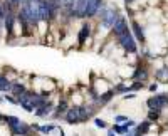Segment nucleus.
Instances as JSON below:
<instances>
[{
	"mask_svg": "<svg viewBox=\"0 0 168 136\" xmlns=\"http://www.w3.org/2000/svg\"><path fill=\"white\" fill-rule=\"evenodd\" d=\"M56 128H57V124H44V126H40L39 133H42V135H50L52 131H56Z\"/></svg>",
	"mask_w": 168,
	"mask_h": 136,
	"instance_id": "nucleus-19",
	"label": "nucleus"
},
{
	"mask_svg": "<svg viewBox=\"0 0 168 136\" xmlns=\"http://www.w3.org/2000/svg\"><path fill=\"white\" fill-rule=\"evenodd\" d=\"M101 7H104L103 0H88V5H86V17H94L98 14V10Z\"/></svg>",
	"mask_w": 168,
	"mask_h": 136,
	"instance_id": "nucleus-6",
	"label": "nucleus"
},
{
	"mask_svg": "<svg viewBox=\"0 0 168 136\" xmlns=\"http://www.w3.org/2000/svg\"><path fill=\"white\" fill-rule=\"evenodd\" d=\"M123 136H135V135H123Z\"/></svg>",
	"mask_w": 168,
	"mask_h": 136,
	"instance_id": "nucleus-34",
	"label": "nucleus"
},
{
	"mask_svg": "<svg viewBox=\"0 0 168 136\" xmlns=\"http://www.w3.org/2000/svg\"><path fill=\"white\" fill-rule=\"evenodd\" d=\"M118 42L121 44V47L124 49L126 52H129V54H135V52L138 50V46H136V39L133 37L131 30H126L124 34H121V35L118 37Z\"/></svg>",
	"mask_w": 168,
	"mask_h": 136,
	"instance_id": "nucleus-1",
	"label": "nucleus"
},
{
	"mask_svg": "<svg viewBox=\"0 0 168 136\" xmlns=\"http://www.w3.org/2000/svg\"><path fill=\"white\" fill-rule=\"evenodd\" d=\"M168 104V94L161 92V94H155L153 97L146 99V106L150 111H161L163 107Z\"/></svg>",
	"mask_w": 168,
	"mask_h": 136,
	"instance_id": "nucleus-2",
	"label": "nucleus"
},
{
	"mask_svg": "<svg viewBox=\"0 0 168 136\" xmlns=\"http://www.w3.org/2000/svg\"><path fill=\"white\" fill-rule=\"evenodd\" d=\"M34 2H37V0H34Z\"/></svg>",
	"mask_w": 168,
	"mask_h": 136,
	"instance_id": "nucleus-35",
	"label": "nucleus"
},
{
	"mask_svg": "<svg viewBox=\"0 0 168 136\" xmlns=\"http://www.w3.org/2000/svg\"><path fill=\"white\" fill-rule=\"evenodd\" d=\"M131 2H133V0H126V3H131Z\"/></svg>",
	"mask_w": 168,
	"mask_h": 136,
	"instance_id": "nucleus-33",
	"label": "nucleus"
},
{
	"mask_svg": "<svg viewBox=\"0 0 168 136\" xmlns=\"http://www.w3.org/2000/svg\"><path fill=\"white\" fill-rule=\"evenodd\" d=\"M160 114H161V111H148V121H158Z\"/></svg>",
	"mask_w": 168,
	"mask_h": 136,
	"instance_id": "nucleus-21",
	"label": "nucleus"
},
{
	"mask_svg": "<svg viewBox=\"0 0 168 136\" xmlns=\"http://www.w3.org/2000/svg\"><path fill=\"white\" fill-rule=\"evenodd\" d=\"M50 111H52V104H47V106H44V107H40V109H35L34 113H35V116H39V118H46V116H49L50 114Z\"/></svg>",
	"mask_w": 168,
	"mask_h": 136,
	"instance_id": "nucleus-18",
	"label": "nucleus"
},
{
	"mask_svg": "<svg viewBox=\"0 0 168 136\" xmlns=\"http://www.w3.org/2000/svg\"><path fill=\"white\" fill-rule=\"evenodd\" d=\"M37 5H39V15H40V22L42 20H50L52 15V10H50L47 0H37Z\"/></svg>",
	"mask_w": 168,
	"mask_h": 136,
	"instance_id": "nucleus-4",
	"label": "nucleus"
},
{
	"mask_svg": "<svg viewBox=\"0 0 168 136\" xmlns=\"http://www.w3.org/2000/svg\"><path fill=\"white\" fill-rule=\"evenodd\" d=\"M3 121L7 123V126H9V128H12V126H15L20 119L17 116H3Z\"/></svg>",
	"mask_w": 168,
	"mask_h": 136,
	"instance_id": "nucleus-20",
	"label": "nucleus"
},
{
	"mask_svg": "<svg viewBox=\"0 0 168 136\" xmlns=\"http://www.w3.org/2000/svg\"><path fill=\"white\" fill-rule=\"evenodd\" d=\"M156 79H168V69H160L156 72Z\"/></svg>",
	"mask_w": 168,
	"mask_h": 136,
	"instance_id": "nucleus-24",
	"label": "nucleus"
},
{
	"mask_svg": "<svg viewBox=\"0 0 168 136\" xmlns=\"http://www.w3.org/2000/svg\"><path fill=\"white\" fill-rule=\"evenodd\" d=\"M0 121H3V116H2V114H0Z\"/></svg>",
	"mask_w": 168,
	"mask_h": 136,
	"instance_id": "nucleus-32",
	"label": "nucleus"
},
{
	"mask_svg": "<svg viewBox=\"0 0 168 136\" xmlns=\"http://www.w3.org/2000/svg\"><path fill=\"white\" fill-rule=\"evenodd\" d=\"M67 109H69V106H67V103H66V101H61L59 104H57V107H56V113H54V118H59L61 114H66V113H67Z\"/></svg>",
	"mask_w": 168,
	"mask_h": 136,
	"instance_id": "nucleus-16",
	"label": "nucleus"
},
{
	"mask_svg": "<svg viewBox=\"0 0 168 136\" xmlns=\"http://www.w3.org/2000/svg\"><path fill=\"white\" fill-rule=\"evenodd\" d=\"M101 20H103V25H104V27L113 29V25H114L116 20H118V14H116L114 10H106L103 7V10H101Z\"/></svg>",
	"mask_w": 168,
	"mask_h": 136,
	"instance_id": "nucleus-3",
	"label": "nucleus"
},
{
	"mask_svg": "<svg viewBox=\"0 0 168 136\" xmlns=\"http://www.w3.org/2000/svg\"><path fill=\"white\" fill-rule=\"evenodd\" d=\"M15 14H7L5 15V22H3V25H5V30H7V34L9 35H14V24H15Z\"/></svg>",
	"mask_w": 168,
	"mask_h": 136,
	"instance_id": "nucleus-10",
	"label": "nucleus"
},
{
	"mask_svg": "<svg viewBox=\"0 0 168 136\" xmlns=\"http://www.w3.org/2000/svg\"><path fill=\"white\" fill-rule=\"evenodd\" d=\"M128 29V25H126V20H124V17L123 15H118V20H116V24L113 25V32H114V35L116 37H119L121 34H124Z\"/></svg>",
	"mask_w": 168,
	"mask_h": 136,
	"instance_id": "nucleus-8",
	"label": "nucleus"
},
{
	"mask_svg": "<svg viewBox=\"0 0 168 136\" xmlns=\"http://www.w3.org/2000/svg\"><path fill=\"white\" fill-rule=\"evenodd\" d=\"M143 88V82L141 81H135L131 86H128V91H138V89Z\"/></svg>",
	"mask_w": 168,
	"mask_h": 136,
	"instance_id": "nucleus-22",
	"label": "nucleus"
},
{
	"mask_svg": "<svg viewBox=\"0 0 168 136\" xmlns=\"http://www.w3.org/2000/svg\"><path fill=\"white\" fill-rule=\"evenodd\" d=\"M66 118V121L69 123V124H78L81 123V114H79V106H72L67 109V113L64 114Z\"/></svg>",
	"mask_w": 168,
	"mask_h": 136,
	"instance_id": "nucleus-5",
	"label": "nucleus"
},
{
	"mask_svg": "<svg viewBox=\"0 0 168 136\" xmlns=\"http://www.w3.org/2000/svg\"><path fill=\"white\" fill-rule=\"evenodd\" d=\"M113 96H114V91H108V92H104V94H101V96H98V99H96V103H98L99 106H104V104H108L109 101L113 99Z\"/></svg>",
	"mask_w": 168,
	"mask_h": 136,
	"instance_id": "nucleus-13",
	"label": "nucleus"
},
{
	"mask_svg": "<svg viewBox=\"0 0 168 136\" xmlns=\"http://www.w3.org/2000/svg\"><path fill=\"white\" fill-rule=\"evenodd\" d=\"M12 96L15 97H20L24 92H27V89H25V86L22 84V82H12Z\"/></svg>",
	"mask_w": 168,
	"mask_h": 136,
	"instance_id": "nucleus-12",
	"label": "nucleus"
},
{
	"mask_svg": "<svg viewBox=\"0 0 168 136\" xmlns=\"http://www.w3.org/2000/svg\"><path fill=\"white\" fill-rule=\"evenodd\" d=\"M94 124H96L98 128H101V129H104V128L108 126V124H106V121H104V119H101V118H94Z\"/></svg>",
	"mask_w": 168,
	"mask_h": 136,
	"instance_id": "nucleus-23",
	"label": "nucleus"
},
{
	"mask_svg": "<svg viewBox=\"0 0 168 136\" xmlns=\"http://www.w3.org/2000/svg\"><path fill=\"white\" fill-rule=\"evenodd\" d=\"M5 97V101H9L10 104H19V99H15V96H12V94H7Z\"/></svg>",
	"mask_w": 168,
	"mask_h": 136,
	"instance_id": "nucleus-25",
	"label": "nucleus"
},
{
	"mask_svg": "<svg viewBox=\"0 0 168 136\" xmlns=\"http://www.w3.org/2000/svg\"><path fill=\"white\" fill-rule=\"evenodd\" d=\"M131 29H133V34H135L136 40H139V42H145V32H143V27L139 25L136 20H133V22H131Z\"/></svg>",
	"mask_w": 168,
	"mask_h": 136,
	"instance_id": "nucleus-11",
	"label": "nucleus"
},
{
	"mask_svg": "<svg viewBox=\"0 0 168 136\" xmlns=\"http://www.w3.org/2000/svg\"><path fill=\"white\" fill-rule=\"evenodd\" d=\"M150 128H151V121H143V123H141L139 126L133 128V129H135V133L145 135V133H148V131H150Z\"/></svg>",
	"mask_w": 168,
	"mask_h": 136,
	"instance_id": "nucleus-17",
	"label": "nucleus"
},
{
	"mask_svg": "<svg viewBox=\"0 0 168 136\" xmlns=\"http://www.w3.org/2000/svg\"><path fill=\"white\" fill-rule=\"evenodd\" d=\"M133 79H135V81H141V82L146 81V79H148V71L145 67H138L135 71V74H133Z\"/></svg>",
	"mask_w": 168,
	"mask_h": 136,
	"instance_id": "nucleus-14",
	"label": "nucleus"
},
{
	"mask_svg": "<svg viewBox=\"0 0 168 136\" xmlns=\"http://www.w3.org/2000/svg\"><path fill=\"white\" fill-rule=\"evenodd\" d=\"M0 91H2V92L12 91V82H10L5 76H2V74H0Z\"/></svg>",
	"mask_w": 168,
	"mask_h": 136,
	"instance_id": "nucleus-15",
	"label": "nucleus"
},
{
	"mask_svg": "<svg viewBox=\"0 0 168 136\" xmlns=\"http://www.w3.org/2000/svg\"><path fill=\"white\" fill-rule=\"evenodd\" d=\"M89 35H91V25H89V24H84V25L81 27L79 34H78V42H79V46H82V44L88 40Z\"/></svg>",
	"mask_w": 168,
	"mask_h": 136,
	"instance_id": "nucleus-9",
	"label": "nucleus"
},
{
	"mask_svg": "<svg viewBox=\"0 0 168 136\" xmlns=\"http://www.w3.org/2000/svg\"><path fill=\"white\" fill-rule=\"evenodd\" d=\"M150 91H151V92H156V89H158V84H151V86H150Z\"/></svg>",
	"mask_w": 168,
	"mask_h": 136,
	"instance_id": "nucleus-29",
	"label": "nucleus"
},
{
	"mask_svg": "<svg viewBox=\"0 0 168 136\" xmlns=\"http://www.w3.org/2000/svg\"><path fill=\"white\" fill-rule=\"evenodd\" d=\"M10 131L15 136H29L30 135V126L27 123H24V121H19L15 126L10 128Z\"/></svg>",
	"mask_w": 168,
	"mask_h": 136,
	"instance_id": "nucleus-7",
	"label": "nucleus"
},
{
	"mask_svg": "<svg viewBox=\"0 0 168 136\" xmlns=\"http://www.w3.org/2000/svg\"><path fill=\"white\" fill-rule=\"evenodd\" d=\"M113 131H114L116 135H126V133H124V129H123V126H121V124H114V126H113Z\"/></svg>",
	"mask_w": 168,
	"mask_h": 136,
	"instance_id": "nucleus-26",
	"label": "nucleus"
},
{
	"mask_svg": "<svg viewBox=\"0 0 168 136\" xmlns=\"http://www.w3.org/2000/svg\"><path fill=\"white\" fill-rule=\"evenodd\" d=\"M114 121H116V123H126V121H128V118L118 114V116H114Z\"/></svg>",
	"mask_w": 168,
	"mask_h": 136,
	"instance_id": "nucleus-27",
	"label": "nucleus"
},
{
	"mask_svg": "<svg viewBox=\"0 0 168 136\" xmlns=\"http://www.w3.org/2000/svg\"><path fill=\"white\" fill-rule=\"evenodd\" d=\"M108 136H116V133H114L113 129H109V131H108Z\"/></svg>",
	"mask_w": 168,
	"mask_h": 136,
	"instance_id": "nucleus-31",
	"label": "nucleus"
},
{
	"mask_svg": "<svg viewBox=\"0 0 168 136\" xmlns=\"http://www.w3.org/2000/svg\"><path fill=\"white\" fill-rule=\"evenodd\" d=\"M135 97H136V94H135V92H131V94H126L124 99H135Z\"/></svg>",
	"mask_w": 168,
	"mask_h": 136,
	"instance_id": "nucleus-30",
	"label": "nucleus"
},
{
	"mask_svg": "<svg viewBox=\"0 0 168 136\" xmlns=\"http://www.w3.org/2000/svg\"><path fill=\"white\" fill-rule=\"evenodd\" d=\"M12 5H15V7H19V5H22V0H9Z\"/></svg>",
	"mask_w": 168,
	"mask_h": 136,
	"instance_id": "nucleus-28",
	"label": "nucleus"
}]
</instances>
